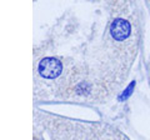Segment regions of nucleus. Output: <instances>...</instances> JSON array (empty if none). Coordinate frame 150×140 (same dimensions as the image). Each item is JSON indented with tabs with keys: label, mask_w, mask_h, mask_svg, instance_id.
Wrapping results in <instances>:
<instances>
[{
	"label": "nucleus",
	"mask_w": 150,
	"mask_h": 140,
	"mask_svg": "<svg viewBox=\"0 0 150 140\" xmlns=\"http://www.w3.org/2000/svg\"><path fill=\"white\" fill-rule=\"evenodd\" d=\"M62 63L58 59L54 58H46L43 59L39 64V71L41 74V76L48 78V79H53L56 78L62 73Z\"/></svg>",
	"instance_id": "f257e3e1"
},
{
	"label": "nucleus",
	"mask_w": 150,
	"mask_h": 140,
	"mask_svg": "<svg viewBox=\"0 0 150 140\" xmlns=\"http://www.w3.org/2000/svg\"><path fill=\"white\" fill-rule=\"evenodd\" d=\"M110 33L115 40H124L130 34V24L124 19H116L112 21Z\"/></svg>",
	"instance_id": "f03ea898"
}]
</instances>
